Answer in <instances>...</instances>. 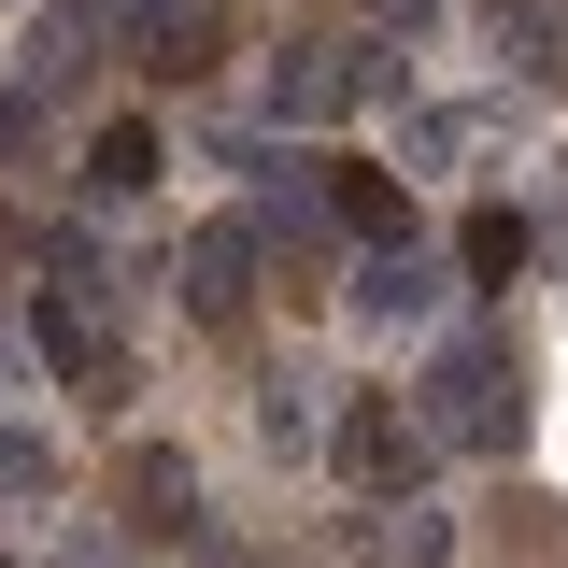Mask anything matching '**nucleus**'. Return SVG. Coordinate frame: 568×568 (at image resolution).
<instances>
[{
  "label": "nucleus",
  "mask_w": 568,
  "mask_h": 568,
  "mask_svg": "<svg viewBox=\"0 0 568 568\" xmlns=\"http://www.w3.org/2000/svg\"><path fill=\"white\" fill-rule=\"evenodd\" d=\"M185 313H200V327H242V313H256V227H242V213H213L200 242H185Z\"/></svg>",
  "instance_id": "nucleus-4"
},
{
  "label": "nucleus",
  "mask_w": 568,
  "mask_h": 568,
  "mask_svg": "<svg viewBox=\"0 0 568 568\" xmlns=\"http://www.w3.org/2000/svg\"><path fill=\"white\" fill-rule=\"evenodd\" d=\"M142 185H156V129H142V114H114V129L85 142V200H142Z\"/></svg>",
  "instance_id": "nucleus-11"
},
{
  "label": "nucleus",
  "mask_w": 568,
  "mask_h": 568,
  "mask_svg": "<svg viewBox=\"0 0 568 568\" xmlns=\"http://www.w3.org/2000/svg\"><path fill=\"white\" fill-rule=\"evenodd\" d=\"M497 58L526 85H568V0H497Z\"/></svg>",
  "instance_id": "nucleus-8"
},
{
  "label": "nucleus",
  "mask_w": 568,
  "mask_h": 568,
  "mask_svg": "<svg viewBox=\"0 0 568 568\" xmlns=\"http://www.w3.org/2000/svg\"><path fill=\"white\" fill-rule=\"evenodd\" d=\"M369 14H384L398 43H426V29H440V0H369Z\"/></svg>",
  "instance_id": "nucleus-14"
},
{
  "label": "nucleus",
  "mask_w": 568,
  "mask_h": 568,
  "mask_svg": "<svg viewBox=\"0 0 568 568\" xmlns=\"http://www.w3.org/2000/svg\"><path fill=\"white\" fill-rule=\"evenodd\" d=\"M342 313H355V327H426V313H440V271H426L413 242H398V256H355Z\"/></svg>",
  "instance_id": "nucleus-6"
},
{
  "label": "nucleus",
  "mask_w": 568,
  "mask_h": 568,
  "mask_svg": "<svg viewBox=\"0 0 568 568\" xmlns=\"http://www.w3.org/2000/svg\"><path fill=\"white\" fill-rule=\"evenodd\" d=\"M426 440H455V455H511L526 440V369H511V327H455V342L426 355Z\"/></svg>",
  "instance_id": "nucleus-1"
},
{
  "label": "nucleus",
  "mask_w": 568,
  "mask_h": 568,
  "mask_svg": "<svg viewBox=\"0 0 568 568\" xmlns=\"http://www.w3.org/2000/svg\"><path fill=\"white\" fill-rule=\"evenodd\" d=\"M526 256H540V227H526V213H511V200H484V213H469V227H455V271H469V284H511V271H526Z\"/></svg>",
  "instance_id": "nucleus-10"
},
{
  "label": "nucleus",
  "mask_w": 568,
  "mask_h": 568,
  "mask_svg": "<svg viewBox=\"0 0 568 568\" xmlns=\"http://www.w3.org/2000/svg\"><path fill=\"white\" fill-rule=\"evenodd\" d=\"M313 200H327V227H355L369 256H398V242H413V185H398V171H369V156H327V185H313Z\"/></svg>",
  "instance_id": "nucleus-5"
},
{
  "label": "nucleus",
  "mask_w": 568,
  "mask_h": 568,
  "mask_svg": "<svg viewBox=\"0 0 568 568\" xmlns=\"http://www.w3.org/2000/svg\"><path fill=\"white\" fill-rule=\"evenodd\" d=\"M58 484V440L43 426H0V497H43Z\"/></svg>",
  "instance_id": "nucleus-13"
},
{
  "label": "nucleus",
  "mask_w": 568,
  "mask_h": 568,
  "mask_svg": "<svg viewBox=\"0 0 568 568\" xmlns=\"http://www.w3.org/2000/svg\"><path fill=\"white\" fill-rule=\"evenodd\" d=\"M355 100H384V58H369L355 29H313V43L271 58V114L284 129H327V114H355Z\"/></svg>",
  "instance_id": "nucleus-2"
},
{
  "label": "nucleus",
  "mask_w": 568,
  "mask_h": 568,
  "mask_svg": "<svg viewBox=\"0 0 568 568\" xmlns=\"http://www.w3.org/2000/svg\"><path fill=\"white\" fill-rule=\"evenodd\" d=\"M327 455H342V484L369 497V511H398V497L426 484V455H440V440H426V426L398 413V398H342V426H327Z\"/></svg>",
  "instance_id": "nucleus-3"
},
{
  "label": "nucleus",
  "mask_w": 568,
  "mask_h": 568,
  "mask_svg": "<svg viewBox=\"0 0 568 568\" xmlns=\"http://www.w3.org/2000/svg\"><path fill=\"white\" fill-rule=\"evenodd\" d=\"M369 568H455V540H440V511H413V497H398V511L369 526Z\"/></svg>",
  "instance_id": "nucleus-12"
},
{
  "label": "nucleus",
  "mask_w": 568,
  "mask_h": 568,
  "mask_svg": "<svg viewBox=\"0 0 568 568\" xmlns=\"http://www.w3.org/2000/svg\"><path fill=\"white\" fill-rule=\"evenodd\" d=\"M142 71H213V0H142Z\"/></svg>",
  "instance_id": "nucleus-9"
},
{
  "label": "nucleus",
  "mask_w": 568,
  "mask_h": 568,
  "mask_svg": "<svg viewBox=\"0 0 568 568\" xmlns=\"http://www.w3.org/2000/svg\"><path fill=\"white\" fill-rule=\"evenodd\" d=\"M200 511V469H185V440H129V526L142 540H171Z\"/></svg>",
  "instance_id": "nucleus-7"
}]
</instances>
